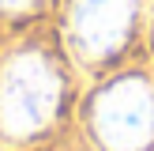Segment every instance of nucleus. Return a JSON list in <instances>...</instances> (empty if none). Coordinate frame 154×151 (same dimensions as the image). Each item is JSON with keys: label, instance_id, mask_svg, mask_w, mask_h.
<instances>
[{"label": "nucleus", "instance_id": "nucleus-1", "mask_svg": "<svg viewBox=\"0 0 154 151\" xmlns=\"http://www.w3.org/2000/svg\"><path fill=\"white\" fill-rule=\"evenodd\" d=\"M60 83L42 57H15L0 76V125L8 136H34L57 113Z\"/></svg>", "mask_w": 154, "mask_h": 151}, {"label": "nucleus", "instance_id": "nucleus-2", "mask_svg": "<svg viewBox=\"0 0 154 151\" xmlns=\"http://www.w3.org/2000/svg\"><path fill=\"white\" fill-rule=\"evenodd\" d=\"M94 132L109 151H143L154 140V91L143 79H117L94 102Z\"/></svg>", "mask_w": 154, "mask_h": 151}, {"label": "nucleus", "instance_id": "nucleus-3", "mask_svg": "<svg viewBox=\"0 0 154 151\" xmlns=\"http://www.w3.org/2000/svg\"><path fill=\"white\" fill-rule=\"evenodd\" d=\"M135 15V0H75L68 15L72 42L83 57H105L124 42Z\"/></svg>", "mask_w": 154, "mask_h": 151}, {"label": "nucleus", "instance_id": "nucleus-4", "mask_svg": "<svg viewBox=\"0 0 154 151\" xmlns=\"http://www.w3.org/2000/svg\"><path fill=\"white\" fill-rule=\"evenodd\" d=\"M34 4V0H0V8H8V11H19V8Z\"/></svg>", "mask_w": 154, "mask_h": 151}]
</instances>
